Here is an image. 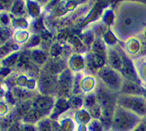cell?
I'll return each mask as SVG.
<instances>
[{
  "instance_id": "10",
  "label": "cell",
  "mask_w": 146,
  "mask_h": 131,
  "mask_svg": "<svg viewBox=\"0 0 146 131\" xmlns=\"http://www.w3.org/2000/svg\"><path fill=\"white\" fill-rule=\"evenodd\" d=\"M15 0H0V11L9 12Z\"/></svg>"
},
{
  "instance_id": "3",
  "label": "cell",
  "mask_w": 146,
  "mask_h": 131,
  "mask_svg": "<svg viewBox=\"0 0 146 131\" xmlns=\"http://www.w3.org/2000/svg\"><path fill=\"white\" fill-rule=\"evenodd\" d=\"M117 104L129 110L140 117L146 116V99L144 95H125L119 93Z\"/></svg>"
},
{
  "instance_id": "8",
  "label": "cell",
  "mask_w": 146,
  "mask_h": 131,
  "mask_svg": "<svg viewBox=\"0 0 146 131\" xmlns=\"http://www.w3.org/2000/svg\"><path fill=\"white\" fill-rule=\"evenodd\" d=\"M37 131H53V123L50 116L44 117L36 124Z\"/></svg>"
},
{
  "instance_id": "6",
  "label": "cell",
  "mask_w": 146,
  "mask_h": 131,
  "mask_svg": "<svg viewBox=\"0 0 146 131\" xmlns=\"http://www.w3.org/2000/svg\"><path fill=\"white\" fill-rule=\"evenodd\" d=\"M27 1L26 0H15L9 11V14L14 18H23L27 13Z\"/></svg>"
},
{
  "instance_id": "12",
  "label": "cell",
  "mask_w": 146,
  "mask_h": 131,
  "mask_svg": "<svg viewBox=\"0 0 146 131\" xmlns=\"http://www.w3.org/2000/svg\"><path fill=\"white\" fill-rule=\"evenodd\" d=\"M141 120H143V122H144V123L146 124V116H144L143 118V119H141Z\"/></svg>"
},
{
  "instance_id": "5",
  "label": "cell",
  "mask_w": 146,
  "mask_h": 131,
  "mask_svg": "<svg viewBox=\"0 0 146 131\" xmlns=\"http://www.w3.org/2000/svg\"><path fill=\"white\" fill-rule=\"evenodd\" d=\"M20 50H21V46L17 44L13 39L9 40L6 44L0 45V60H3L11 54Z\"/></svg>"
},
{
  "instance_id": "14",
  "label": "cell",
  "mask_w": 146,
  "mask_h": 131,
  "mask_svg": "<svg viewBox=\"0 0 146 131\" xmlns=\"http://www.w3.org/2000/svg\"><path fill=\"white\" fill-rule=\"evenodd\" d=\"M0 27H1V25H0Z\"/></svg>"
},
{
  "instance_id": "7",
  "label": "cell",
  "mask_w": 146,
  "mask_h": 131,
  "mask_svg": "<svg viewBox=\"0 0 146 131\" xmlns=\"http://www.w3.org/2000/svg\"><path fill=\"white\" fill-rule=\"evenodd\" d=\"M134 63H135L134 67L140 82L146 89V60L143 59L141 61L140 59H136Z\"/></svg>"
},
{
  "instance_id": "2",
  "label": "cell",
  "mask_w": 146,
  "mask_h": 131,
  "mask_svg": "<svg viewBox=\"0 0 146 131\" xmlns=\"http://www.w3.org/2000/svg\"><path fill=\"white\" fill-rule=\"evenodd\" d=\"M98 82L102 86L111 91L116 92V93H119L124 78L118 70L112 69L111 67L108 65L101 67L98 71Z\"/></svg>"
},
{
  "instance_id": "11",
  "label": "cell",
  "mask_w": 146,
  "mask_h": 131,
  "mask_svg": "<svg viewBox=\"0 0 146 131\" xmlns=\"http://www.w3.org/2000/svg\"><path fill=\"white\" fill-rule=\"evenodd\" d=\"M133 131H146V124L141 120V123L136 126V128Z\"/></svg>"
},
{
  "instance_id": "4",
  "label": "cell",
  "mask_w": 146,
  "mask_h": 131,
  "mask_svg": "<svg viewBox=\"0 0 146 131\" xmlns=\"http://www.w3.org/2000/svg\"><path fill=\"white\" fill-rule=\"evenodd\" d=\"M144 91L145 88L140 82L124 79L119 93L125 95H143Z\"/></svg>"
},
{
  "instance_id": "13",
  "label": "cell",
  "mask_w": 146,
  "mask_h": 131,
  "mask_svg": "<svg viewBox=\"0 0 146 131\" xmlns=\"http://www.w3.org/2000/svg\"><path fill=\"white\" fill-rule=\"evenodd\" d=\"M143 95H144L145 99H146V89H145V91H144V92H143Z\"/></svg>"
},
{
  "instance_id": "1",
  "label": "cell",
  "mask_w": 146,
  "mask_h": 131,
  "mask_svg": "<svg viewBox=\"0 0 146 131\" xmlns=\"http://www.w3.org/2000/svg\"><path fill=\"white\" fill-rule=\"evenodd\" d=\"M143 118L117 104L111 120V131H133Z\"/></svg>"
},
{
  "instance_id": "9",
  "label": "cell",
  "mask_w": 146,
  "mask_h": 131,
  "mask_svg": "<svg viewBox=\"0 0 146 131\" xmlns=\"http://www.w3.org/2000/svg\"><path fill=\"white\" fill-rule=\"evenodd\" d=\"M14 33V30L12 27H0V45L6 44L7 42L12 39Z\"/></svg>"
}]
</instances>
